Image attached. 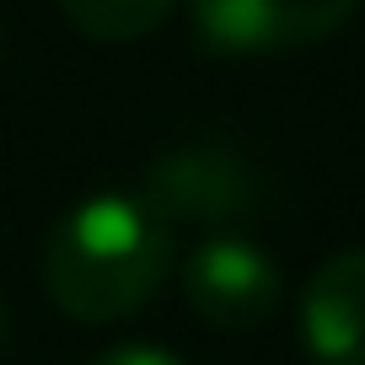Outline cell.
Instances as JSON below:
<instances>
[{
    "mask_svg": "<svg viewBox=\"0 0 365 365\" xmlns=\"http://www.w3.org/2000/svg\"><path fill=\"white\" fill-rule=\"evenodd\" d=\"M172 226L140 194H86L43 242V285L65 317L118 322L161 290Z\"/></svg>",
    "mask_w": 365,
    "mask_h": 365,
    "instance_id": "cell-1",
    "label": "cell"
},
{
    "mask_svg": "<svg viewBox=\"0 0 365 365\" xmlns=\"http://www.w3.org/2000/svg\"><path fill=\"white\" fill-rule=\"evenodd\" d=\"M150 210L167 226H231V220L252 215L263 199L258 172L226 145H178L161 150L145 167V188H140Z\"/></svg>",
    "mask_w": 365,
    "mask_h": 365,
    "instance_id": "cell-2",
    "label": "cell"
},
{
    "mask_svg": "<svg viewBox=\"0 0 365 365\" xmlns=\"http://www.w3.org/2000/svg\"><path fill=\"white\" fill-rule=\"evenodd\" d=\"M279 269L274 258L247 237L215 231L182 258V296L210 328L220 333H247L274 317L279 307Z\"/></svg>",
    "mask_w": 365,
    "mask_h": 365,
    "instance_id": "cell-3",
    "label": "cell"
},
{
    "mask_svg": "<svg viewBox=\"0 0 365 365\" xmlns=\"http://www.w3.org/2000/svg\"><path fill=\"white\" fill-rule=\"evenodd\" d=\"M360 0H188L210 54H279L339 33Z\"/></svg>",
    "mask_w": 365,
    "mask_h": 365,
    "instance_id": "cell-4",
    "label": "cell"
},
{
    "mask_svg": "<svg viewBox=\"0 0 365 365\" xmlns=\"http://www.w3.org/2000/svg\"><path fill=\"white\" fill-rule=\"evenodd\" d=\"M301 349L317 365H365V247H344L301 290Z\"/></svg>",
    "mask_w": 365,
    "mask_h": 365,
    "instance_id": "cell-5",
    "label": "cell"
},
{
    "mask_svg": "<svg viewBox=\"0 0 365 365\" xmlns=\"http://www.w3.org/2000/svg\"><path fill=\"white\" fill-rule=\"evenodd\" d=\"M178 0H59V11L70 16V27L97 43H129V38L156 33L172 16Z\"/></svg>",
    "mask_w": 365,
    "mask_h": 365,
    "instance_id": "cell-6",
    "label": "cell"
},
{
    "mask_svg": "<svg viewBox=\"0 0 365 365\" xmlns=\"http://www.w3.org/2000/svg\"><path fill=\"white\" fill-rule=\"evenodd\" d=\"M86 365H182V360L172 349H156V344H113Z\"/></svg>",
    "mask_w": 365,
    "mask_h": 365,
    "instance_id": "cell-7",
    "label": "cell"
}]
</instances>
